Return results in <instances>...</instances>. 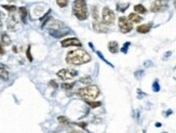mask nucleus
<instances>
[{"label": "nucleus", "instance_id": "1", "mask_svg": "<svg viewBox=\"0 0 176 133\" xmlns=\"http://www.w3.org/2000/svg\"><path fill=\"white\" fill-rule=\"evenodd\" d=\"M91 61V55L83 49L69 51L66 55V62L69 65H82Z\"/></svg>", "mask_w": 176, "mask_h": 133}, {"label": "nucleus", "instance_id": "2", "mask_svg": "<svg viewBox=\"0 0 176 133\" xmlns=\"http://www.w3.org/2000/svg\"><path fill=\"white\" fill-rule=\"evenodd\" d=\"M73 13L80 21H84L89 16V11L87 7V0H75L73 4Z\"/></svg>", "mask_w": 176, "mask_h": 133}, {"label": "nucleus", "instance_id": "3", "mask_svg": "<svg viewBox=\"0 0 176 133\" xmlns=\"http://www.w3.org/2000/svg\"><path fill=\"white\" fill-rule=\"evenodd\" d=\"M77 94L80 95L81 97H83L85 100H95L96 97L99 96L101 91H99V87L95 84H89L88 87H83L77 91Z\"/></svg>", "mask_w": 176, "mask_h": 133}, {"label": "nucleus", "instance_id": "4", "mask_svg": "<svg viewBox=\"0 0 176 133\" xmlns=\"http://www.w3.org/2000/svg\"><path fill=\"white\" fill-rule=\"evenodd\" d=\"M102 18L103 23L105 25H113L115 20H116V15L113 13V11L109 9L108 7H104L102 12Z\"/></svg>", "mask_w": 176, "mask_h": 133}, {"label": "nucleus", "instance_id": "5", "mask_svg": "<svg viewBox=\"0 0 176 133\" xmlns=\"http://www.w3.org/2000/svg\"><path fill=\"white\" fill-rule=\"evenodd\" d=\"M168 7H169V0H155L150 4V11L153 13H158L166 10Z\"/></svg>", "mask_w": 176, "mask_h": 133}, {"label": "nucleus", "instance_id": "6", "mask_svg": "<svg viewBox=\"0 0 176 133\" xmlns=\"http://www.w3.org/2000/svg\"><path fill=\"white\" fill-rule=\"evenodd\" d=\"M118 26H119L120 32H123V34H127L133 29L132 23L125 16H120L119 20H118Z\"/></svg>", "mask_w": 176, "mask_h": 133}, {"label": "nucleus", "instance_id": "7", "mask_svg": "<svg viewBox=\"0 0 176 133\" xmlns=\"http://www.w3.org/2000/svg\"><path fill=\"white\" fill-rule=\"evenodd\" d=\"M56 75L58 78L63 80H71L74 79L75 77L78 75V72L75 69H69V68H63L58 70L56 72Z\"/></svg>", "mask_w": 176, "mask_h": 133}, {"label": "nucleus", "instance_id": "8", "mask_svg": "<svg viewBox=\"0 0 176 133\" xmlns=\"http://www.w3.org/2000/svg\"><path fill=\"white\" fill-rule=\"evenodd\" d=\"M7 27L11 32H15V30H18V28L20 27V26H18V18H16L14 14H11L10 16H9Z\"/></svg>", "mask_w": 176, "mask_h": 133}, {"label": "nucleus", "instance_id": "9", "mask_svg": "<svg viewBox=\"0 0 176 133\" xmlns=\"http://www.w3.org/2000/svg\"><path fill=\"white\" fill-rule=\"evenodd\" d=\"M68 32H69V29L67 28L66 26L58 29H49V34L54 38H62V37L66 36Z\"/></svg>", "mask_w": 176, "mask_h": 133}, {"label": "nucleus", "instance_id": "10", "mask_svg": "<svg viewBox=\"0 0 176 133\" xmlns=\"http://www.w3.org/2000/svg\"><path fill=\"white\" fill-rule=\"evenodd\" d=\"M62 47L63 48H68V47H81L82 43L80 42V40L77 38H67V39L63 40L62 42Z\"/></svg>", "mask_w": 176, "mask_h": 133}, {"label": "nucleus", "instance_id": "11", "mask_svg": "<svg viewBox=\"0 0 176 133\" xmlns=\"http://www.w3.org/2000/svg\"><path fill=\"white\" fill-rule=\"evenodd\" d=\"M93 29H94L96 32H101V34H106V32H109L108 27H107L103 22H99V21H95L93 23Z\"/></svg>", "mask_w": 176, "mask_h": 133}, {"label": "nucleus", "instance_id": "12", "mask_svg": "<svg viewBox=\"0 0 176 133\" xmlns=\"http://www.w3.org/2000/svg\"><path fill=\"white\" fill-rule=\"evenodd\" d=\"M150 29H151V23H148V24H143V25L137 26L136 30L139 34H147L150 32Z\"/></svg>", "mask_w": 176, "mask_h": 133}, {"label": "nucleus", "instance_id": "13", "mask_svg": "<svg viewBox=\"0 0 176 133\" xmlns=\"http://www.w3.org/2000/svg\"><path fill=\"white\" fill-rule=\"evenodd\" d=\"M127 18H129V21L132 23V24H138V23H141L142 21H143V18H142L141 15L137 14V13H131L129 16H127Z\"/></svg>", "mask_w": 176, "mask_h": 133}, {"label": "nucleus", "instance_id": "14", "mask_svg": "<svg viewBox=\"0 0 176 133\" xmlns=\"http://www.w3.org/2000/svg\"><path fill=\"white\" fill-rule=\"evenodd\" d=\"M107 48H108L109 52L116 54V53H118V51H119V43L117 42V41H109Z\"/></svg>", "mask_w": 176, "mask_h": 133}, {"label": "nucleus", "instance_id": "15", "mask_svg": "<svg viewBox=\"0 0 176 133\" xmlns=\"http://www.w3.org/2000/svg\"><path fill=\"white\" fill-rule=\"evenodd\" d=\"M18 12H20V18H21L22 22L24 23V24H26L27 23V9L25 7H21L18 8Z\"/></svg>", "mask_w": 176, "mask_h": 133}, {"label": "nucleus", "instance_id": "16", "mask_svg": "<svg viewBox=\"0 0 176 133\" xmlns=\"http://www.w3.org/2000/svg\"><path fill=\"white\" fill-rule=\"evenodd\" d=\"M1 43H2V46H10L11 44V38L7 32L1 34Z\"/></svg>", "mask_w": 176, "mask_h": 133}, {"label": "nucleus", "instance_id": "17", "mask_svg": "<svg viewBox=\"0 0 176 133\" xmlns=\"http://www.w3.org/2000/svg\"><path fill=\"white\" fill-rule=\"evenodd\" d=\"M0 78L2 80L9 79V72H8L7 68L2 65H0Z\"/></svg>", "mask_w": 176, "mask_h": 133}, {"label": "nucleus", "instance_id": "18", "mask_svg": "<svg viewBox=\"0 0 176 133\" xmlns=\"http://www.w3.org/2000/svg\"><path fill=\"white\" fill-rule=\"evenodd\" d=\"M134 11H135V13H137V14H145L147 10H146V8L143 6V4H136V6H134Z\"/></svg>", "mask_w": 176, "mask_h": 133}, {"label": "nucleus", "instance_id": "19", "mask_svg": "<svg viewBox=\"0 0 176 133\" xmlns=\"http://www.w3.org/2000/svg\"><path fill=\"white\" fill-rule=\"evenodd\" d=\"M85 103L90 106V107L92 108H96V107H99L101 105H102V103L101 102H94V101H91V100H87L85 101Z\"/></svg>", "mask_w": 176, "mask_h": 133}, {"label": "nucleus", "instance_id": "20", "mask_svg": "<svg viewBox=\"0 0 176 133\" xmlns=\"http://www.w3.org/2000/svg\"><path fill=\"white\" fill-rule=\"evenodd\" d=\"M92 16H93V18L95 20V21H97L99 20V9H97V7L96 6H93L92 7Z\"/></svg>", "mask_w": 176, "mask_h": 133}, {"label": "nucleus", "instance_id": "21", "mask_svg": "<svg viewBox=\"0 0 176 133\" xmlns=\"http://www.w3.org/2000/svg\"><path fill=\"white\" fill-rule=\"evenodd\" d=\"M145 75V70L144 69H138L136 72H134V77L136 78V79H142Z\"/></svg>", "mask_w": 176, "mask_h": 133}, {"label": "nucleus", "instance_id": "22", "mask_svg": "<svg viewBox=\"0 0 176 133\" xmlns=\"http://www.w3.org/2000/svg\"><path fill=\"white\" fill-rule=\"evenodd\" d=\"M57 120H58L62 125H69V123H70L69 119L67 118V117H65V116H58V117H57Z\"/></svg>", "mask_w": 176, "mask_h": 133}, {"label": "nucleus", "instance_id": "23", "mask_svg": "<svg viewBox=\"0 0 176 133\" xmlns=\"http://www.w3.org/2000/svg\"><path fill=\"white\" fill-rule=\"evenodd\" d=\"M160 89H161V88H160L159 81H158V80H155V81H153V83H152V91L157 93V92H159V91H160Z\"/></svg>", "mask_w": 176, "mask_h": 133}, {"label": "nucleus", "instance_id": "24", "mask_svg": "<svg viewBox=\"0 0 176 133\" xmlns=\"http://www.w3.org/2000/svg\"><path fill=\"white\" fill-rule=\"evenodd\" d=\"M92 82V78L91 77H84V78H81L79 80V83H83V84H89V83Z\"/></svg>", "mask_w": 176, "mask_h": 133}, {"label": "nucleus", "instance_id": "25", "mask_svg": "<svg viewBox=\"0 0 176 133\" xmlns=\"http://www.w3.org/2000/svg\"><path fill=\"white\" fill-rule=\"evenodd\" d=\"M1 7L4 8V9H6L7 11H9V12H14L15 10H16V7L15 6H9V4H2Z\"/></svg>", "mask_w": 176, "mask_h": 133}, {"label": "nucleus", "instance_id": "26", "mask_svg": "<svg viewBox=\"0 0 176 133\" xmlns=\"http://www.w3.org/2000/svg\"><path fill=\"white\" fill-rule=\"evenodd\" d=\"M75 87V82H71V83H63L62 84V88H63L64 90H71L73 88Z\"/></svg>", "mask_w": 176, "mask_h": 133}, {"label": "nucleus", "instance_id": "27", "mask_svg": "<svg viewBox=\"0 0 176 133\" xmlns=\"http://www.w3.org/2000/svg\"><path fill=\"white\" fill-rule=\"evenodd\" d=\"M130 46H131V42L127 41V42L123 44V47L121 48V52H122V53H124V54L127 53V51H129V48H130Z\"/></svg>", "mask_w": 176, "mask_h": 133}, {"label": "nucleus", "instance_id": "28", "mask_svg": "<svg viewBox=\"0 0 176 133\" xmlns=\"http://www.w3.org/2000/svg\"><path fill=\"white\" fill-rule=\"evenodd\" d=\"M96 54H97V55H99V58H102L103 61L105 62L106 64H107V65H109L110 67H113V64H111V63H109V62L107 61V60H106V58H105V56H104V55H103V54H102V53H101V52H99V51H96Z\"/></svg>", "mask_w": 176, "mask_h": 133}, {"label": "nucleus", "instance_id": "29", "mask_svg": "<svg viewBox=\"0 0 176 133\" xmlns=\"http://www.w3.org/2000/svg\"><path fill=\"white\" fill-rule=\"evenodd\" d=\"M56 4L58 7L65 8L67 7V4H68V0H56Z\"/></svg>", "mask_w": 176, "mask_h": 133}, {"label": "nucleus", "instance_id": "30", "mask_svg": "<svg viewBox=\"0 0 176 133\" xmlns=\"http://www.w3.org/2000/svg\"><path fill=\"white\" fill-rule=\"evenodd\" d=\"M129 7V4H125L124 6H120V4H117V10L121 11V12H124L127 10V8Z\"/></svg>", "mask_w": 176, "mask_h": 133}, {"label": "nucleus", "instance_id": "31", "mask_svg": "<svg viewBox=\"0 0 176 133\" xmlns=\"http://www.w3.org/2000/svg\"><path fill=\"white\" fill-rule=\"evenodd\" d=\"M49 84L51 87H52L53 89H57V88H58V83L56 82V81H55V80H50L49 81Z\"/></svg>", "mask_w": 176, "mask_h": 133}, {"label": "nucleus", "instance_id": "32", "mask_svg": "<svg viewBox=\"0 0 176 133\" xmlns=\"http://www.w3.org/2000/svg\"><path fill=\"white\" fill-rule=\"evenodd\" d=\"M137 99H139V100H141V99H143V97H145L146 96V95H147V93H145V92H143V91L141 90V89H138L137 90Z\"/></svg>", "mask_w": 176, "mask_h": 133}, {"label": "nucleus", "instance_id": "33", "mask_svg": "<svg viewBox=\"0 0 176 133\" xmlns=\"http://www.w3.org/2000/svg\"><path fill=\"white\" fill-rule=\"evenodd\" d=\"M26 55H27V58H28L29 62H32V53H30V46H28V48H27Z\"/></svg>", "mask_w": 176, "mask_h": 133}, {"label": "nucleus", "instance_id": "34", "mask_svg": "<svg viewBox=\"0 0 176 133\" xmlns=\"http://www.w3.org/2000/svg\"><path fill=\"white\" fill-rule=\"evenodd\" d=\"M68 133H83L81 130H79V129H68Z\"/></svg>", "mask_w": 176, "mask_h": 133}, {"label": "nucleus", "instance_id": "35", "mask_svg": "<svg viewBox=\"0 0 176 133\" xmlns=\"http://www.w3.org/2000/svg\"><path fill=\"white\" fill-rule=\"evenodd\" d=\"M172 55V51H168L165 54H164V56H163V60H168Z\"/></svg>", "mask_w": 176, "mask_h": 133}, {"label": "nucleus", "instance_id": "36", "mask_svg": "<svg viewBox=\"0 0 176 133\" xmlns=\"http://www.w3.org/2000/svg\"><path fill=\"white\" fill-rule=\"evenodd\" d=\"M144 66L145 67H150V66H152V63L150 61H146L144 63Z\"/></svg>", "mask_w": 176, "mask_h": 133}, {"label": "nucleus", "instance_id": "37", "mask_svg": "<svg viewBox=\"0 0 176 133\" xmlns=\"http://www.w3.org/2000/svg\"><path fill=\"white\" fill-rule=\"evenodd\" d=\"M172 114H173V110L172 109H169V110H166V113L164 114V116H165V117H169V116L172 115Z\"/></svg>", "mask_w": 176, "mask_h": 133}, {"label": "nucleus", "instance_id": "38", "mask_svg": "<svg viewBox=\"0 0 176 133\" xmlns=\"http://www.w3.org/2000/svg\"><path fill=\"white\" fill-rule=\"evenodd\" d=\"M77 126H79V127H81V128H85L87 127V123L85 122H78V123H76Z\"/></svg>", "mask_w": 176, "mask_h": 133}, {"label": "nucleus", "instance_id": "39", "mask_svg": "<svg viewBox=\"0 0 176 133\" xmlns=\"http://www.w3.org/2000/svg\"><path fill=\"white\" fill-rule=\"evenodd\" d=\"M0 54H1V55H2V54H4V49L2 43H0Z\"/></svg>", "mask_w": 176, "mask_h": 133}, {"label": "nucleus", "instance_id": "40", "mask_svg": "<svg viewBox=\"0 0 176 133\" xmlns=\"http://www.w3.org/2000/svg\"><path fill=\"white\" fill-rule=\"evenodd\" d=\"M161 126H162V125H161L160 122H157V123H156V127H157V128H160Z\"/></svg>", "mask_w": 176, "mask_h": 133}, {"label": "nucleus", "instance_id": "41", "mask_svg": "<svg viewBox=\"0 0 176 133\" xmlns=\"http://www.w3.org/2000/svg\"><path fill=\"white\" fill-rule=\"evenodd\" d=\"M1 29H2V22H1V18H0V32H1Z\"/></svg>", "mask_w": 176, "mask_h": 133}, {"label": "nucleus", "instance_id": "42", "mask_svg": "<svg viewBox=\"0 0 176 133\" xmlns=\"http://www.w3.org/2000/svg\"><path fill=\"white\" fill-rule=\"evenodd\" d=\"M4 13H2V12H1V11H0V18H4Z\"/></svg>", "mask_w": 176, "mask_h": 133}, {"label": "nucleus", "instance_id": "43", "mask_svg": "<svg viewBox=\"0 0 176 133\" xmlns=\"http://www.w3.org/2000/svg\"><path fill=\"white\" fill-rule=\"evenodd\" d=\"M173 4H174V7H175L176 9V0H173Z\"/></svg>", "mask_w": 176, "mask_h": 133}, {"label": "nucleus", "instance_id": "44", "mask_svg": "<svg viewBox=\"0 0 176 133\" xmlns=\"http://www.w3.org/2000/svg\"><path fill=\"white\" fill-rule=\"evenodd\" d=\"M13 51H14L15 53H16V47H13Z\"/></svg>", "mask_w": 176, "mask_h": 133}, {"label": "nucleus", "instance_id": "45", "mask_svg": "<svg viewBox=\"0 0 176 133\" xmlns=\"http://www.w3.org/2000/svg\"><path fill=\"white\" fill-rule=\"evenodd\" d=\"M143 133H146V131H145V130H144V131H143Z\"/></svg>", "mask_w": 176, "mask_h": 133}, {"label": "nucleus", "instance_id": "46", "mask_svg": "<svg viewBox=\"0 0 176 133\" xmlns=\"http://www.w3.org/2000/svg\"><path fill=\"white\" fill-rule=\"evenodd\" d=\"M174 69H176V66H175V67H174Z\"/></svg>", "mask_w": 176, "mask_h": 133}, {"label": "nucleus", "instance_id": "47", "mask_svg": "<svg viewBox=\"0 0 176 133\" xmlns=\"http://www.w3.org/2000/svg\"><path fill=\"white\" fill-rule=\"evenodd\" d=\"M163 133H168V132H163Z\"/></svg>", "mask_w": 176, "mask_h": 133}]
</instances>
